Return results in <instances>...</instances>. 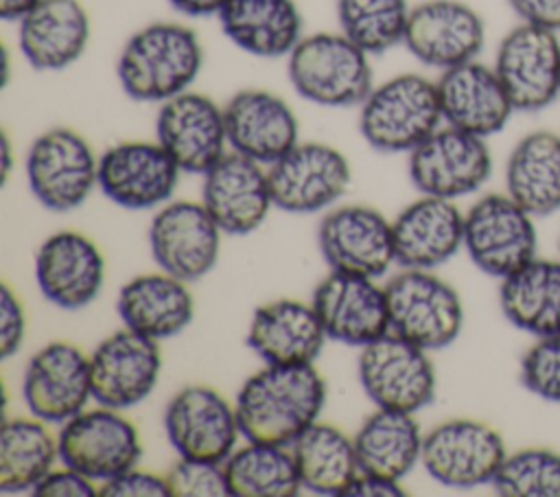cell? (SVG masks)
Returning <instances> with one entry per match:
<instances>
[{"instance_id":"cell-1","label":"cell","mask_w":560,"mask_h":497,"mask_svg":"<svg viewBox=\"0 0 560 497\" xmlns=\"http://www.w3.org/2000/svg\"><path fill=\"white\" fill-rule=\"evenodd\" d=\"M324 403L326 381L315 363H265L245 379L234 407L245 440L289 447L317 423Z\"/></svg>"},{"instance_id":"cell-2","label":"cell","mask_w":560,"mask_h":497,"mask_svg":"<svg viewBox=\"0 0 560 497\" xmlns=\"http://www.w3.org/2000/svg\"><path fill=\"white\" fill-rule=\"evenodd\" d=\"M203 66L197 33L179 22H151L129 35L118 53L122 92L140 103H164L195 83Z\"/></svg>"},{"instance_id":"cell-3","label":"cell","mask_w":560,"mask_h":497,"mask_svg":"<svg viewBox=\"0 0 560 497\" xmlns=\"http://www.w3.org/2000/svg\"><path fill=\"white\" fill-rule=\"evenodd\" d=\"M293 90L319 107H359L374 88L370 55L341 31L304 35L287 57Z\"/></svg>"},{"instance_id":"cell-4","label":"cell","mask_w":560,"mask_h":497,"mask_svg":"<svg viewBox=\"0 0 560 497\" xmlns=\"http://www.w3.org/2000/svg\"><path fill=\"white\" fill-rule=\"evenodd\" d=\"M442 123L438 83L418 72L374 85L359 105V131L381 153H409Z\"/></svg>"},{"instance_id":"cell-5","label":"cell","mask_w":560,"mask_h":497,"mask_svg":"<svg viewBox=\"0 0 560 497\" xmlns=\"http://www.w3.org/2000/svg\"><path fill=\"white\" fill-rule=\"evenodd\" d=\"M389 333L424 348L451 346L464 326L459 293L431 269H402L385 285Z\"/></svg>"},{"instance_id":"cell-6","label":"cell","mask_w":560,"mask_h":497,"mask_svg":"<svg viewBox=\"0 0 560 497\" xmlns=\"http://www.w3.org/2000/svg\"><path fill=\"white\" fill-rule=\"evenodd\" d=\"M26 180L44 208L68 212L79 208L98 184V158L79 131L50 127L28 147Z\"/></svg>"},{"instance_id":"cell-7","label":"cell","mask_w":560,"mask_h":497,"mask_svg":"<svg viewBox=\"0 0 560 497\" xmlns=\"http://www.w3.org/2000/svg\"><path fill=\"white\" fill-rule=\"evenodd\" d=\"M536 226L508 193H488L464 215V247L488 276L505 278L536 256Z\"/></svg>"},{"instance_id":"cell-8","label":"cell","mask_w":560,"mask_h":497,"mask_svg":"<svg viewBox=\"0 0 560 497\" xmlns=\"http://www.w3.org/2000/svg\"><path fill=\"white\" fill-rule=\"evenodd\" d=\"M508 455L501 434L472 418H451L424 434L420 464L446 488L492 484Z\"/></svg>"},{"instance_id":"cell-9","label":"cell","mask_w":560,"mask_h":497,"mask_svg":"<svg viewBox=\"0 0 560 497\" xmlns=\"http://www.w3.org/2000/svg\"><path fill=\"white\" fill-rule=\"evenodd\" d=\"M359 383L376 407L416 414L433 401L438 381L429 350L387 333L361 348Z\"/></svg>"},{"instance_id":"cell-10","label":"cell","mask_w":560,"mask_h":497,"mask_svg":"<svg viewBox=\"0 0 560 497\" xmlns=\"http://www.w3.org/2000/svg\"><path fill=\"white\" fill-rule=\"evenodd\" d=\"M411 184L422 195L457 199L479 190L492 175L486 138L444 125L407 153Z\"/></svg>"},{"instance_id":"cell-11","label":"cell","mask_w":560,"mask_h":497,"mask_svg":"<svg viewBox=\"0 0 560 497\" xmlns=\"http://www.w3.org/2000/svg\"><path fill=\"white\" fill-rule=\"evenodd\" d=\"M59 460L94 482L138 464L142 444L136 425L120 409L98 405L66 420L57 434Z\"/></svg>"},{"instance_id":"cell-12","label":"cell","mask_w":560,"mask_h":497,"mask_svg":"<svg viewBox=\"0 0 560 497\" xmlns=\"http://www.w3.org/2000/svg\"><path fill=\"white\" fill-rule=\"evenodd\" d=\"M267 175L273 206L295 215L330 208L352 180L346 155L326 142H298L269 164Z\"/></svg>"},{"instance_id":"cell-13","label":"cell","mask_w":560,"mask_h":497,"mask_svg":"<svg viewBox=\"0 0 560 497\" xmlns=\"http://www.w3.org/2000/svg\"><path fill=\"white\" fill-rule=\"evenodd\" d=\"M164 431L179 458L225 462L236 449V407L210 385L192 383L175 392L164 409Z\"/></svg>"},{"instance_id":"cell-14","label":"cell","mask_w":560,"mask_h":497,"mask_svg":"<svg viewBox=\"0 0 560 497\" xmlns=\"http://www.w3.org/2000/svg\"><path fill=\"white\" fill-rule=\"evenodd\" d=\"M221 234L223 230L201 201L179 199L155 212L149 228V247L162 271L195 282L217 265Z\"/></svg>"},{"instance_id":"cell-15","label":"cell","mask_w":560,"mask_h":497,"mask_svg":"<svg viewBox=\"0 0 560 497\" xmlns=\"http://www.w3.org/2000/svg\"><path fill=\"white\" fill-rule=\"evenodd\" d=\"M22 396L35 418L63 425L94 401L90 357L70 342L42 346L26 363Z\"/></svg>"},{"instance_id":"cell-16","label":"cell","mask_w":560,"mask_h":497,"mask_svg":"<svg viewBox=\"0 0 560 497\" xmlns=\"http://www.w3.org/2000/svg\"><path fill=\"white\" fill-rule=\"evenodd\" d=\"M494 70L516 112H538L560 94V42L556 31L521 22L503 35Z\"/></svg>"},{"instance_id":"cell-17","label":"cell","mask_w":560,"mask_h":497,"mask_svg":"<svg viewBox=\"0 0 560 497\" xmlns=\"http://www.w3.org/2000/svg\"><path fill=\"white\" fill-rule=\"evenodd\" d=\"M317 245L332 271L378 278L396 261L392 221L365 204L328 210L317 226Z\"/></svg>"},{"instance_id":"cell-18","label":"cell","mask_w":560,"mask_h":497,"mask_svg":"<svg viewBox=\"0 0 560 497\" xmlns=\"http://www.w3.org/2000/svg\"><path fill=\"white\" fill-rule=\"evenodd\" d=\"M155 140L184 173L203 175L230 147L223 107L206 94L186 90L160 103Z\"/></svg>"},{"instance_id":"cell-19","label":"cell","mask_w":560,"mask_h":497,"mask_svg":"<svg viewBox=\"0 0 560 497\" xmlns=\"http://www.w3.org/2000/svg\"><path fill=\"white\" fill-rule=\"evenodd\" d=\"M182 169L149 140H122L98 158V186L107 199L127 210H147L171 199Z\"/></svg>"},{"instance_id":"cell-20","label":"cell","mask_w":560,"mask_h":497,"mask_svg":"<svg viewBox=\"0 0 560 497\" xmlns=\"http://www.w3.org/2000/svg\"><path fill=\"white\" fill-rule=\"evenodd\" d=\"M402 44L420 63L442 72L477 59L486 44V24L462 0H424L411 7Z\"/></svg>"},{"instance_id":"cell-21","label":"cell","mask_w":560,"mask_h":497,"mask_svg":"<svg viewBox=\"0 0 560 497\" xmlns=\"http://www.w3.org/2000/svg\"><path fill=\"white\" fill-rule=\"evenodd\" d=\"M94 401L114 409L142 403L158 385L162 355L155 339L120 328L98 342L90 355Z\"/></svg>"},{"instance_id":"cell-22","label":"cell","mask_w":560,"mask_h":497,"mask_svg":"<svg viewBox=\"0 0 560 497\" xmlns=\"http://www.w3.org/2000/svg\"><path fill=\"white\" fill-rule=\"evenodd\" d=\"M311 304L328 335L346 346H368L389 333L385 287L376 278L332 271L319 280Z\"/></svg>"},{"instance_id":"cell-23","label":"cell","mask_w":560,"mask_h":497,"mask_svg":"<svg viewBox=\"0 0 560 497\" xmlns=\"http://www.w3.org/2000/svg\"><path fill=\"white\" fill-rule=\"evenodd\" d=\"M201 204L223 234H249L273 206L269 175L260 162L230 149L203 173Z\"/></svg>"},{"instance_id":"cell-24","label":"cell","mask_w":560,"mask_h":497,"mask_svg":"<svg viewBox=\"0 0 560 497\" xmlns=\"http://www.w3.org/2000/svg\"><path fill=\"white\" fill-rule=\"evenodd\" d=\"M35 282L59 309L79 311L96 300L105 282V258L81 232L61 230L42 241L35 254Z\"/></svg>"},{"instance_id":"cell-25","label":"cell","mask_w":560,"mask_h":497,"mask_svg":"<svg viewBox=\"0 0 560 497\" xmlns=\"http://www.w3.org/2000/svg\"><path fill=\"white\" fill-rule=\"evenodd\" d=\"M228 145L232 151L260 162L273 164L300 142V123L291 105L260 88L234 92L223 105Z\"/></svg>"},{"instance_id":"cell-26","label":"cell","mask_w":560,"mask_h":497,"mask_svg":"<svg viewBox=\"0 0 560 497\" xmlns=\"http://www.w3.org/2000/svg\"><path fill=\"white\" fill-rule=\"evenodd\" d=\"M435 83L444 125L462 131L488 138L516 112L494 66L477 59L442 70Z\"/></svg>"},{"instance_id":"cell-27","label":"cell","mask_w":560,"mask_h":497,"mask_svg":"<svg viewBox=\"0 0 560 497\" xmlns=\"http://www.w3.org/2000/svg\"><path fill=\"white\" fill-rule=\"evenodd\" d=\"M396 263L407 269H435L464 247V215L453 199L422 195L392 221Z\"/></svg>"},{"instance_id":"cell-28","label":"cell","mask_w":560,"mask_h":497,"mask_svg":"<svg viewBox=\"0 0 560 497\" xmlns=\"http://www.w3.org/2000/svg\"><path fill=\"white\" fill-rule=\"evenodd\" d=\"M90 31V15L81 0H39L18 22V46L35 70L59 72L81 59Z\"/></svg>"},{"instance_id":"cell-29","label":"cell","mask_w":560,"mask_h":497,"mask_svg":"<svg viewBox=\"0 0 560 497\" xmlns=\"http://www.w3.org/2000/svg\"><path fill=\"white\" fill-rule=\"evenodd\" d=\"M328 339L313 304L280 298L260 304L247 328V346L278 366L315 363Z\"/></svg>"},{"instance_id":"cell-30","label":"cell","mask_w":560,"mask_h":497,"mask_svg":"<svg viewBox=\"0 0 560 497\" xmlns=\"http://www.w3.org/2000/svg\"><path fill=\"white\" fill-rule=\"evenodd\" d=\"M116 311L122 324L155 342L182 333L195 315L188 282L166 274H140L118 291Z\"/></svg>"},{"instance_id":"cell-31","label":"cell","mask_w":560,"mask_h":497,"mask_svg":"<svg viewBox=\"0 0 560 497\" xmlns=\"http://www.w3.org/2000/svg\"><path fill=\"white\" fill-rule=\"evenodd\" d=\"M219 22L236 48L262 59L289 57L304 37L295 0H230L219 13Z\"/></svg>"},{"instance_id":"cell-32","label":"cell","mask_w":560,"mask_h":497,"mask_svg":"<svg viewBox=\"0 0 560 497\" xmlns=\"http://www.w3.org/2000/svg\"><path fill=\"white\" fill-rule=\"evenodd\" d=\"M503 315L516 328L534 335H560V261L534 256L499 287Z\"/></svg>"},{"instance_id":"cell-33","label":"cell","mask_w":560,"mask_h":497,"mask_svg":"<svg viewBox=\"0 0 560 497\" xmlns=\"http://www.w3.org/2000/svg\"><path fill=\"white\" fill-rule=\"evenodd\" d=\"M505 193L534 217L560 210V136L532 131L523 136L505 164Z\"/></svg>"},{"instance_id":"cell-34","label":"cell","mask_w":560,"mask_h":497,"mask_svg":"<svg viewBox=\"0 0 560 497\" xmlns=\"http://www.w3.org/2000/svg\"><path fill=\"white\" fill-rule=\"evenodd\" d=\"M352 440L361 473L400 482L420 462L424 434L411 412L376 407Z\"/></svg>"},{"instance_id":"cell-35","label":"cell","mask_w":560,"mask_h":497,"mask_svg":"<svg viewBox=\"0 0 560 497\" xmlns=\"http://www.w3.org/2000/svg\"><path fill=\"white\" fill-rule=\"evenodd\" d=\"M302 488L343 497L361 473L354 440L335 425L313 423L291 444Z\"/></svg>"},{"instance_id":"cell-36","label":"cell","mask_w":560,"mask_h":497,"mask_svg":"<svg viewBox=\"0 0 560 497\" xmlns=\"http://www.w3.org/2000/svg\"><path fill=\"white\" fill-rule=\"evenodd\" d=\"M59 458L57 436L39 418H4L0 431V490L22 493L55 466Z\"/></svg>"},{"instance_id":"cell-37","label":"cell","mask_w":560,"mask_h":497,"mask_svg":"<svg viewBox=\"0 0 560 497\" xmlns=\"http://www.w3.org/2000/svg\"><path fill=\"white\" fill-rule=\"evenodd\" d=\"M232 497H295L302 490L291 447L252 442L223 462Z\"/></svg>"},{"instance_id":"cell-38","label":"cell","mask_w":560,"mask_h":497,"mask_svg":"<svg viewBox=\"0 0 560 497\" xmlns=\"http://www.w3.org/2000/svg\"><path fill=\"white\" fill-rule=\"evenodd\" d=\"M409 13L407 0H337L339 31L370 57L402 44Z\"/></svg>"},{"instance_id":"cell-39","label":"cell","mask_w":560,"mask_h":497,"mask_svg":"<svg viewBox=\"0 0 560 497\" xmlns=\"http://www.w3.org/2000/svg\"><path fill=\"white\" fill-rule=\"evenodd\" d=\"M490 486L503 497H560V453L545 447L508 453Z\"/></svg>"},{"instance_id":"cell-40","label":"cell","mask_w":560,"mask_h":497,"mask_svg":"<svg viewBox=\"0 0 560 497\" xmlns=\"http://www.w3.org/2000/svg\"><path fill=\"white\" fill-rule=\"evenodd\" d=\"M521 383L534 396L560 403V335L536 337L521 359Z\"/></svg>"},{"instance_id":"cell-41","label":"cell","mask_w":560,"mask_h":497,"mask_svg":"<svg viewBox=\"0 0 560 497\" xmlns=\"http://www.w3.org/2000/svg\"><path fill=\"white\" fill-rule=\"evenodd\" d=\"M171 497H228L230 484L223 462L179 458L166 473Z\"/></svg>"},{"instance_id":"cell-42","label":"cell","mask_w":560,"mask_h":497,"mask_svg":"<svg viewBox=\"0 0 560 497\" xmlns=\"http://www.w3.org/2000/svg\"><path fill=\"white\" fill-rule=\"evenodd\" d=\"M98 497H171L166 475L131 466L98 486Z\"/></svg>"},{"instance_id":"cell-43","label":"cell","mask_w":560,"mask_h":497,"mask_svg":"<svg viewBox=\"0 0 560 497\" xmlns=\"http://www.w3.org/2000/svg\"><path fill=\"white\" fill-rule=\"evenodd\" d=\"M26 333V317L20 298L4 282L0 287V357L9 359L22 348Z\"/></svg>"},{"instance_id":"cell-44","label":"cell","mask_w":560,"mask_h":497,"mask_svg":"<svg viewBox=\"0 0 560 497\" xmlns=\"http://www.w3.org/2000/svg\"><path fill=\"white\" fill-rule=\"evenodd\" d=\"M35 497H98L94 479L63 464V469L48 471L31 490Z\"/></svg>"},{"instance_id":"cell-45","label":"cell","mask_w":560,"mask_h":497,"mask_svg":"<svg viewBox=\"0 0 560 497\" xmlns=\"http://www.w3.org/2000/svg\"><path fill=\"white\" fill-rule=\"evenodd\" d=\"M521 22L560 31V0H508Z\"/></svg>"},{"instance_id":"cell-46","label":"cell","mask_w":560,"mask_h":497,"mask_svg":"<svg viewBox=\"0 0 560 497\" xmlns=\"http://www.w3.org/2000/svg\"><path fill=\"white\" fill-rule=\"evenodd\" d=\"M402 495H407V490L400 486L398 479L359 473L343 497H402Z\"/></svg>"},{"instance_id":"cell-47","label":"cell","mask_w":560,"mask_h":497,"mask_svg":"<svg viewBox=\"0 0 560 497\" xmlns=\"http://www.w3.org/2000/svg\"><path fill=\"white\" fill-rule=\"evenodd\" d=\"M177 13L188 18H210L223 11L230 0H166Z\"/></svg>"},{"instance_id":"cell-48","label":"cell","mask_w":560,"mask_h":497,"mask_svg":"<svg viewBox=\"0 0 560 497\" xmlns=\"http://www.w3.org/2000/svg\"><path fill=\"white\" fill-rule=\"evenodd\" d=\"M39 0H0V15L7 22H20Z\"/></svg>"},{"instance_id":"cell-49","label":"cell","mask_w":560,"mask_h":497,"mask_svg":"<svg viewBox=\"0 0 560 497\" xmlns=\"http://www.w3.org/2000/svg\"><path fill=\"white\" fill-rule=\"evenodd\" d=\"M11 162H13V151H11V140L7 131H2V182L9 180L11 173Z\"/></svg>"}]
</instances>
